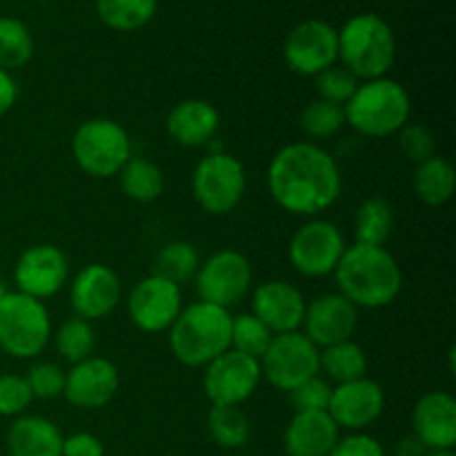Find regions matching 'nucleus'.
Listing matches in <instances>:
<instances>
[{
	"label": "nucleus",
	"mask_w": 456,
	"mask_h": 456,
	"mask_svg": "<svg viewBox=\"0 0 456 456\" xmlns=\"http://www.w3.org/2000/svg\"><path fill=\"white\" fill-rule=\"evenodd\" d=\"M267 190L285 212L314 216L332 208L341 196V169L323 147L314 142H292L272 159L267 167Z\"/></svg>",
	"instance_id": "nucleus-1"
},
{
	"label": "nucleus",
	"mask_w": 456,
	"mask_h": 456,
	"mask_svg": "<svg viewBox=\"0 0 456 456\" xmlns=\"http://www.w3.org/2000/svg\"><path fill=\"white\" fill-rule=\"evenodd\" d=\"M338 294L359 310H379L395 301L403 289V272L386 248L359 245L346 248L337 270Z\"/></svg>",
	"instance_id": "nucleus-2"
},
{
	"label": "nucleus",
	"mask_w": 456,
	"mask_h": 456,
	"mask_svg": "<svg viewBox=\"0 0 456 456\" xmlns=\"http://www.w3.org/2000/svg\"><path fill=\"white\" fill-rule=\"evenodd\" d=\"M232 316L212 303H191L169 328V347L187 368H205L230 350Z\"/></svg>",
	"instance_id": "nucleus-3"
},
{
	"label": "nucleus",
	"mask_w": 456,
	"mask_h": 456,
	"mask_svg": "<svg viewBox=\"0 0 456 456\" xmlns=\"http://www.w3.org/2000/svg\"><path fill=\"white\" fill-rule=\"evenodd\" d=\"M410 111L412 102L408 89L387 76L359 83L354 96L343 105L346 123L370 138L399 134V129L408 125Z\"/></svg>",
	"instance_id": "nucleus-4"
},
{
	"label": "nucleus",
	"mask_w": 456,
	"mask_h": 456,
	"mask_svg": "<svg viewBox=\"0 0 456 456\" xmlns=\"http://www.w3.org/2000/svg\"><path fill=\"white\" fill-rule=\"evenodd\" d=\"M396 40L377 13H359L338 31V58L356 78H383L395 65Z\"/></svg>",
	"instance_id": "nucleus-5"
},
{
	"label": "nucleus",
	"mask_w": 456,
	"mask_h": 456,
	"mask_svg": "<svg viewBox=\"0 0 456 456\" xmlns=\"http://www.w3.org/2000/svg\"><path fill=\"white\" fill-rule=\"evenodd\" d=\"M52 338V321L43 301L7 292L0 301V350L13 359H36Z\"/></svg>",
	"instance_id": "nucleus-6"
},
{
	"label": "nucleus",
	"mask_w": 456,
	"mask_h": 456,
	"mask_svg": "<svg viewBox=\"0 0 456 456\" xmlns=\"http://www.w3.org/2000/svg\"><path fill=\"white\" fill-rule=\"evenodd\" d=\"M71 156L89 176L110 178L132 159V142L116 120L89 118L71 138Z\"/></svg>",
	"instance_id": "nucleus-7"
},
{
	"label": "nucleus",
	"mask_w": 456,
	"mask_h": 456,
	"mask_svg": "<svg viewBox=\"0 0 456 456\" xmlns=\"http://www.w3.org/2000/svg\"><path fill=\"white\" fill-rule=\"evenodd\" d=\"M245 169L236 156L227 151H209L196 165L191 191L205 212L223 216L239 208L245 194Z\"/></svg>",
	"instance_id": "nucleus-8"
},
{
	"label": "nucleus",
	"mask_w": 456,
	"mask_h": 456,
	"mask_svg": "<svg viewBox=\"0 0 456 456\" xmlns=\"http://www.w3.org/2000/svg\"><path fill=\"white\" fill-rule=\"evenodd\" d=\"M319 347L303 332L276 334L258 361L261 377H265L276 390L292 392L303 381L319 374Z\"/></svg>",
	"instance_id": "nucleus-9"
},
{
	"label": "nucleus",
	"mask_w": 456,
	"mask_h": 456,
	"mask_svg": "<svg viewBox=\"0 0 456 456\" xmlns=\"http://www.w3.org/2000/svg\"><path fill=\"white\" fill-rule=\"evenodd\" d=\"M346 248V239L334 223L314 218L294 232L288 245V258L298 274L323 279L334 274Z\"/></svg>",
	"instance_id": "nucleus-10"
},
{
	"label": "nucleus",
	"mask_w": 456,
	"mask_h": 456,
	"mask_svg": "<svg viewBox=\"0 0 456 456\" xmlns=\"http://www.w3.org/2000/svg\"><path fill=\"white\" fill-rule=\"evenodd\" d=\"M194 279L200 301L227 310L248 294L252 285V265L236 249H221L200 263Z\"/></svg>",
	"instance_id": "nucleus-11"
},
{
	"label": "nucleus",
	"mask_w": 456,
	"mask_h": 456,
	"mask_svg": "<svg viewBox=\"0 0 456 456\" xmlns=\"http://www.w3.org/2000/svg\"><path fill=\"white\" fill-rule=\"evenodd\" d=\"M261 383V365L236 350L223 352L205 365L203 387L212 405H243Z\"/></svg>",
	"instance_id": "nucleus-12"
},
{
	"label": "nucleus",
	"mask_w": 456,
	"mask_h": 456,
	"mask_svg": "<svg viewBox=\"0 0 456 456\" xmlns=\"http://www.w3.org/2000/svg\"><path fill=\"white\" fill-rule=\"evenodd\" d=\"M283 58L294 74L319 76L337 62L338 31L325 20L301 22L285 38Z\"/></svg>",
	"instance_id": "nucleus-13"
},
{
	"label": "nucleus",
	"mask_w": 456,
	"mask_h": 456,
	"mask_svg": "<svg viewBox=\"0 0 456 456\" xmlns=\"http://www.w3.org/2000/svg\"><path fill=\"white\" fill-rule=\"evenodd\" d=\"M183 310L181 288L160 276H145L129 292L127 314L141 332H165L174 325Z\"/></svg>",
	"instance_id": "nucleus-14"
},
{
	"label": "nucleus",
	"mask_w": 456,
	"mask_h": 456,
	"mask_svg": "<svg viewBox=\"0 0 456 456\" xmlns=\"http://www.w3.org/2000/svg\"><path fill=\"white\" fill-rule=\"evenodd\" d=\"M67 274H69V265H67L65 252L49 243L27 248L13 267L18 292L38 298V301L61 292Z\"/></svg>",
	"instance_id": "nucleus-15"
},
{
	"label": "nucleus",
	"mask_w": 456,
	"mask_h": 456,
	"mask_svg": "<svg viewBox=\"0 0 456 456\" xmlns=\"http://www.w3.org/2000/svg\"><path fill=\"white\" fill-rule=\"evenodd\" d=\"M120 386L118 368L110 359L89 356L71 365L65 374V399L80 410H101L116 396Z\"/></svg>",
	"instance_id": "nucleus-16"
},
{
	"label": "nucleus",
	"mask_w": 456,
	"mask_h": 456,
	"mask_svg": "<svg viewBox=\"0 0 456 456\" xmlns=\"http://www.w3.org/2000/svg\"><path fill=\"white\" fill-rule=\"evenodd\" d=\"M120 297H123V285L118 274L102 263H92L71 281L69 301L78 319H105L118 307Z\"/></svg>",
	"instance_id": "nucleus-17"
},
{
	"label": "nucleus",
	"mask_w": 456,
	"mask_h": 456,
	"mask_svg": "<svg viewBox=\"0 0 456 456\" xmlns=\"http://www.w3.org/2000/svg\"><path fill=\"white\" fill-rule=\"evenodd\" d=\"M383 408H386V395H383L381 386L372 379L363 377L332 387L328 414L338 428L359 432L372 426L381 417Z\"/></svg>",
	"instance_id": "nucleus-18"
},
{
	"label": "nucleus",
	"mask_w": 456,
	"mask_h": 456,
	"mask_svg": "<svg viewBox=\"0 0 456 456\" xmlns=\"http://www.w3.org/2000/svg\"><path fill=\"white\" fill-rule=\"evenodd\" d=\"M359 323V312L343 294H323L305 305L303 334L316 347L350 341Z\"/></svg>",
	"instance_id": "nucleus-19"
},
{
	"label": "nucleus",
	"mask_w": 456,
	"mask_h": 456,
	"mask_svg": "<svg viewBox=\"0 0 456 456\" xmlns=\"http://www.w3.org/2000/svg\"><path fill=\"white\" fill-rule=\"evenodd\" d=\"M305 298L288 281H265L252 297V314L272 330V334L298 332L305 316Z\"/></svg>",
	"instance_id": "nucleus-20"
},
{
	"label": "nucleus",
	"mask_w": 456,
	"mask_h": 456,
	"mask_svg": "<svg viewBox=\"0 0 456 456\" xmlns=\"http://www.w3.org/2000/svg\"><path fill=\"white\" fill-rule=\"evenodd\" d=\"M412 432L428 450H452L456 444V401L448 392H428L412 410Z\"/></svg>",
	"instance_id": "nucleus-21"
},
{
	"label": "nucleus",
	"mask_w": 456,
	"mask_h": 456,
	"mask_svg": "<svg viewBox=\"0 0 456 456\" xmlns=\"http://www.w3.org/2000/svg\"><path fill=\"white\" fill-rule=\"evenodd\" d=\"M221 125L216 107L203 98L181 101L167 116V134L181 147H205L214 141Z\"/></svg>",
	"instance_id": "nucleus-22"
},
{
	"label": "nucleus",
	"mask_w": 456,
	"mask_h": 456,
	"mask_svg": "<svg viewBox=\"0 0 456 456\" xmlns=\"http://www.w3.org/2000/svg\"><path fill=\"white\" fill-rule=\"evenodd\" d=\"M341 428L328 410L321 412H294L285 430V452L289 456H328L338 441Z\"/></svg>",
	"instance_id": "nucleus-23"
},
{
	"label": "nucleus",
	"mask_w": 456,
	"mask_h": 456,
	"mask_svg": "<svg viewBox=\"0 0 456 456\" xmlns=\"http://www.w3.org/2000/svg\"><path fill=\"white\" fill-rule=\"evenodd\" d=\"M62 439L65 436L49 419L20 417L9 428L7 450L12 456H61Z\"/></svg>",
	"instance_id": "nucleus-24"
},
{
	"label": "nucleus",
	"mask_w": 456,
	"mask_h": 456,
	"mask_svg": "<svg viewBox=\"0 0 456 456\" xmlns=\"http://www.w3.org/2000/svg\"><path fill=\"white\" fill-rule=\"evenodd\" d=\"M414 191H417L419 200H423L430 208H441L448 203L454 194V169L441 156H432V159L423 160L417 165L412 178Z\"/></svg>",
	"instance_id": "nucleus-25"
},
{
	"label": "nucleus",
	"mask_w": 456,
	"mask_h": 456,
	"mask_svg": "<svg viewBox=\"0 0 456 456\" xmlns=\"http://www.w3.org/2000/svg\"><path fill=\"white\" fill-rule=\"evenodd\" d=\"M395 230V212L383 199H365L354 214V239L359 245L383 248Z\"/></svg>",
	"instance_id": "nucleus-26"
},
{
	"label": "nucleus",
	"mask_w": 456,
	"mask_h": 456,
	"mask_svg": "<svg viewBox=\"0 0 456 456\" xmlns=\"http://www.w3.org/2000/svg\"><path fill=\"white\" fill-rule=\"evenodd\" d=\"M120 190L136 203H154L165 190V178L159 165L132 156L118 172Z\"/></svg>",
	"instance_id": "nucleus-27"
},
{
	"label": "nucleus",
	"mask_w": 456,
	"mask_h": 456,
	"mask_svg": "<svg viewBox=\"0 0 456 456\" xmlns=\"http://www.w3.org/2000/svg\"><path fill=\"white\" fill-rule=\"evenodd\" d=\"M319 368L328 374L332 381L347 383L363 379L368 374V354L359 343L341 341L334 346L323 347L319 354Z\"/></svg>",
	"instance_id": "nucleus-28"
},
{
	"label": "nucleus",
	"mask_w": 456,
	"mask_h": 456,
	"mask_svg": "<svg viewBox=\"0 0 456 456\" xmlns=\"http://www.w3.org/2000/svg\"><path fill=\"white\" fill-rule=\"evenodd\" d=\"M199 267L200 256L194 245L187 243V240H174V243H167L165 248H160V252L156 254L151 274L160 276V279L169 281V283L181 288L183 283L194 279Z\"/></svg>",
	"instance_id": "nucleus-29"
},
{
	"label": "nucleus",
	"mask_w": 456,
	"mask_h": 456,
	"mask_svg": "<svg viewBox=\"0 0 456 456\" xmlns=\"http://www.w3.org/2000/svg\"><path fill=\"white\" fill-rule=\"evenodd\" d=\"M159 0H96V12L110 29L136 31L154 18Z\"/></svg>",
	"instance_id": "nucleus-30"
},
{
	"label": "nucleus",
	"mask_w": 456,
	"mask_h": 456,
	"mask_svg": "<svg viewBox=\"0 0 456 456\" xmlns=\"http://www.w3.org/2000/svg\"><path fill=\"white\" fill-rule=\"evenodd\" d=\"M208 430L221 448L234 450L248 444L249 419L240 405H212L208 414Z\"/></svg>",
	"instance_id": "nucleus-31"
},
{
	"label": "nucleus",
	"mask_w": 456,
	"mask_h": 456,
	"mask_svg": "<svg viewBox=\"0 0 456 456\" xmlns=\"http://www.w3.org/2000/svg\"><path fill=\"white\" fill-rule=\"evenodd\" d=\"M34 56V38L18 18H0V69H20Z\"/></svg>",
	"instance_id": "nucleus-32"
},
{
	"label": "nucleus",
	"mask_w": 456,
	"mask_h": 456,
	"mask_svg": "<svg viewBox=\"0 0 456 456\" xmlns=\"http://www.w3.org/2000/svg\"><path fill=\"white\" fill-rule=\"evenodd\" d=\"M53 346H56V352L61 359L76 365L80 361L94 356V350H96V334H94V328L89 325V321L74 316V319L65 321L58 328L56 337H53Z\"/></svg>",
	"instance_id": "nucleus-33"
},
{
	"label": "nucleus",
	"mask_w": 456,
	"mask_h": 456,
	"mask_svg": "<svg viewBox=\"0 0 456 456\" xmlns=\"http://www.w3.org/2000/svg\"><path fill=\"white\" fill-rule=\"evenodd\" d=\"M274 337L276 334H272V330L267 328L265 323H261L252 312L232 316V346L230 347L232 350L240 352V354L261 361V356L265 354Z\"/></svg>",
	"instance_id": "nucleus-34"
},
{
	"label": "nucleus",
	"mask_w": 456,
	"mask_h": 456,
	"mask_svg": "<svg viewBox=\"0 0 456 456\" xmlns=\"http://www.w3.org/2000/svg\"><path fill=\"white\" fill-rule=\"evenodd\" d=\"M346 125V114L341 105H334L328 101L307 102L301 111V129L310 138H330Z\"/></svg>",
	"instance_id": "nucleus-35"
},
{
	"label": "nucleus",
	"mask_w": 456,
	"mask_h": 456,
	"mask_svg": "<svg viewBox=\"0 0 456 456\" xmlns=\"http://www.w3.org/2000/svg\"><path fill=\"white\" fill-rule=\"evenodd\" d=\"M316 78V89H319L321 101L334 102V105H346L354 96L359 87V78L352 71H347L343 65H332L321 71Z\"/></svg>",
	"instance_id": "nucleus-36"
},
{
	"label": "nucleus",
	"mask_w": 456,
	"mask_h": 456,
	"mask_svg": "<svg viewBox=\"0 0 456 456\" xmlns=\"http://www.w3.org/2000/svg\"><path fill=\"white\" fill-rule=\"evenodd\" d=\"M65 370L58 363H52V361H38L29 368L25 381L29 386V392L34 399H56V396H62V390H65Z\"/></svg>",
	"instance_id": "nucleus-37"
},
{
	"label": "nucleus",
	"mask_w": 456,
	"mask_h": 456,
	"mask_svg": "<svg viewBox=\"0 0 456 456\" xmlns=\"http://www.w3.org/2000/svg\"><path fill=\"white\" fill-rule=\"evenodd\" d=\"M288 395L289 401H292L294 412H321V410H328L332 386L316 374V377L303 381L301 386H297Z\"/></svg>",
	"instance_id": "nucleus-38"
},
{
	"label": "nucleus",
	"mask_w": 456,
	"mask_h": 456,
	"mask_svg": "<svg viewBox=\"0 0 456 456\" xmlns=\"http://www.w3.org/2000/svg\"><path fill=\"white\" fill-rule=\"evenodd\" d=\"M34 401L25 377L18 374H3L0 377V414L3 417H18L29 408Z\"/></svg>",
	"instance_id": "nucleus-39"
},
{
	"label": "nucleus",
	"mask_w": 456,
	"mask_h": 456,
	"mask_svg": "<svg viewBox=\"0 0 456 456\" xmlns=\"http://www.w3.org/2000/svg\"><path fill=\"white\" fill-rule=\"evenodd\" d=\"M399 150L414 165L435 156V136L423 125H403L399 129Z\"/></svg>",
	"instance_id": "nucleus-40"
},
{
	"label": "nucleus",
	"mask_w": 456,
	"mask_h": 456,
	"mask_svg": "<svg viewBox=\"0 0 456 456\" xmlns=\"http://www.w3.org/2000/svg\"><path fill=\"white\" fill-rule=\"evenodd\" d=\"M328 456H386V452L374 436L356 432L346 439H338Z\"/></svg>",
	"instance_id": "nucleus-41"
},
{
	"label": "nucleus",
	"mask_w": 456,
	"mask_h": 456,
	"mask_svg": "<svg viewBox=\"0 0 456 456\" xmlns=\"http://www.w3.org/2000/svg\"><path fill=\"white\" fill-rule=\"evenodd\" d=\"M105 448H102L101 439L89 432H76L62 439L61 456H102Z\"/></svg>",
	"instance_id": "nucleus-42"
},
{
	"label": "nucleus",
	"mask_w": 456,
	"mask_h": 456,
	"mask_svg": "<svg viewBox=\"0 0 456 456\" xmlns=\"http://www.w3.org/2000/svg\"><path fill=\"white\" fill-rule=\"evenodd\" d=\"M18 85L9 71L0 69V118L16 105Z\"/></svg>",
	"instance_id": "nucleus-43"
},
{
	"label": "nucleus",
	"mask_w": 456,
	"mask_h": 456,
	"mask_svg": "<svg viewBox=\"0 0 456 456\" xmlns=\"http://www.w3.org/2000/svg\"><path fill=\"white\" fill-rule=\"evenodd\" d=\"M428 452H430V450H428L414 435L396 445V456H428Z\"/></svg>",
	"instance_id": "nucleus-44"
},
{
	"label": "nucleus",
	"mask_w": 456,
	"mask_h": 456,
	"mask_svg": "<svg viewBox=\"0 0 456 456\" xmlns=\"http://www.w3.org/2000/svg\"><path fill=\"white\" fill-rule=\"evenodd\" d=\"M428 456H454L452 450H430Z\"/></svg>",
	"instance_id": "nucleus-45"
},
{
	"label": "nucleus",
	"mask_w": 456,
	"mask_h": 456,
	"mask_svg": "<svg viewBox=\"0 0 456 456\" xmlns=\"http://www.w3.org/2000/svg\"><path fill=\"white\" fill-rule=\"evenodd\" d=\"M4 294H7V288H4L3 279H0V301H3V298H4Z\"/></svg>",
	"instance_id": "nucleus-46"
},
{
	"label": "nucleus",
	"mask_w": 456,
	"mask_h": 456,
	"mask_svg": "<svg viewBox=\"0 0 456 456\" xmlns=\"http://www.w3.org/2000/svg\"><path fill=\"white\" fill-rule=\"evenodd\" d=\"M0 356H3V350H0Z\"/></svg>",
	"instance_id": "nucleus-47"
}]
</instances>
